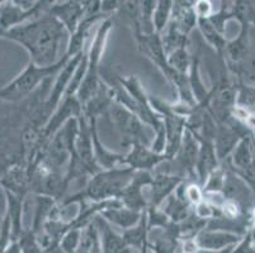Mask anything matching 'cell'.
Returning <instances> with one entry per match:
<instances>
[{"mask_svg":"<svg viewBox=\"0 0 255 253\" xmlns=\"http://www.w3.org/2000/svg\"><path fill=\"white\" fill-rule=\"evenodd\" d=\"M184 181V177L173 175L169 171L152 173V182L150 185L149 206L160 208Z\"/></svg>","mask_w":255,"mask_h":253,"instance_id":"8","label":"cell"},{"mask_svg":"<svg viewBox=\"0 0 255 253\" xmlns=\"http://www.w3.org/2000/svg\"><path fill=\"white\" fill-rule=\"evenodd\" d=\"M90 123V129H92V139H93V153H94V161L97 166L103 170H112L115 167L122 166L125 160L124 153H117L110 151L99 138L98 129H97V118H87Z\"/></svg>","mask_w":255,"mask_h":253,"instance_id":"11","label":"cell"},{"mask_svg":"<svg viewBox=\"0 0 255 253\" xmlns=\"http://www.w3.org/2000/svg\"><path fill=\"white\" fill-rule=\"evenodd\" d=\"M94 220L101 233L102 253H136L127 245L122 237V233L116 231L101 215H97Z\"/></svg>","mask_w":255,"mask_h":253,"instance_id":"13","label":"cell"},{"mask_svg":"<svg viewBox=\"0 0 255 253\" xmlns=\"http://www.w3.org/2000/svg\"><path fill=\"white\" fill-rule=\"evenodd\" d=\"M166 60H168V65L174 71L188 75L192 66L193 56L189 55L187 47H182L166 56Z\"/></svg>","mask_w":255,"mask_h":253,"instance_id":"24","label":"cell"},{"mask_svg":"<svg viewBox=\"0 0 255 253\" xmlns=\"http://www.w3.org/2000/svg\"><path fill=\"white\" fill-rule=\"evenodd\" d=\"M107 115L111 118V122L120 133L121 138L124 139L122 143L125 146L131 147L132 145H136V143H141V145L149 146V147L151 146L154 138L147 133L149 127L128 109L115 101Z\"/></svg>","mask_w":255,"mask_h":253,"instance_id":"5","label":"cell"},{"mask_svg":"<svg viewBox=\"0 0 255 253\" xmlns=\"http://www.w3.org/2000/svg\"><path fill=\"white\" fill-rule=\"evenodd\" d=\"M198 141L199 152L194 175H196L197 178V184L203 187V185L206 184V181L210 177L211 173L213 171H216L221 166V162H220L219 157H217L213 142H207V141H202V139H198Z\"/></svg>","mask_w":255,"mask_h":253,"instance_id":"12","label":"cell"},{"mask_svg":"<svg viewBox=\"0 0 255 253\" xmlns=\"http://www.w3.org/2000/svg\"><path fill=\"white\" fill-rule=\"evenodd\" d=\"M133 173L135 171L127 166H118L112 170L99 171L88 180L84 189L65 198L61 204L83 203V201L103 203V201L115 200L120 198L121 192L128 186Z\"/></svg>","mask_w":255,"mask_h":253,"instance_id":"2","label":"cell"},{"mask_svg":"<svg viewBox=\"0 0 255 253\" xmlns=\"http://www.w3.org/2000/svg\"><path fill=\"white\" fill-rule=\"evenodd\" d=\"M170 22L182 33L189 36L198 24V17L194 11V1H174Z\"/></svg>","mask_w":255,"mask_h":253,"instance_id":"16","label":"cell"},{"mask_svg":"<svg viewBox=\"0 0 255 253\" xmlns=\"http://www.w3.org/2000/svg\"><path fill=\"white\" fill-rule=\"evenodd\" d=\"M194 11L198 19H208L215 13L213 5L208 0H197L194 1Z\"/></svg>","mask_w":255,"mask_h":253,"instance_id":"28","label":"cell"},{"mask_svg":"<svg viewBox=\"0 0 255 253\" xmlns=\"http://www.w3.org/2000/svg\"><path fill=\"white\" fill-rule=\"evenodd\" d=\"M87 8L88 1H76V0L60 1V3L53 1L48 13L56 18L60 23H62L71 36L85 17Z\"/></svg>","mask_w":255,"mask_h":253,"instance_id":"9","label":"cell"},{"mask_svg":"<svg viewBox=\"0 0 255 253\" xmlns=\"http://www.w3.org/2000/svg\"><path fill=\"white\" fill-rule=\"evenodd\" d=\"M160 37H161V43H163L166 56L170 55L171 52H174L178 48L187 47L188 36L182 33L171 22L169 23L165 31L160 34Z\"/></svg>","mask_w":255,"mask_h":253,"instance_id":"22","label":"cell"},{"mask_svg":"<svg viewBox=\"0 0 255 253\" xmlns=\"http://www.w3.org/2000/svg\"><path fill=\"white\" fill-rule=\"evenodd\" d=\"M124 240L127 245L135 251L140 253L143 248L147 246V236H149V226H147V209L142 213L140 222L132 228L121 232Z\"/></svg>","mask_w":255,"mask_h":253,"instance_id":"18","label":"cell"},{"mask_svg":"<svg viewBox=\"0 0 255 253\" xmlns=\"http://www.w3.org/2000/svg\"><path fill=\"white\" fill-rule=\"evenodd\" d=\"M83 115V105L76 97V95L71 96H65L62 99L61 104L57 106L50 119L46 122L43 128L41 129V138L39 141L42 142V148L45 147L46 143L53 137V134L59 132L69 120L78 119Z\"/></svg>","mask_w":255,"mask_h":253,"instance_id":"6","label":"cell"},{"mask_svg":"<svg viewBox=\"0 0 255 253\" xmlns=\"http://www.w3.org/2000/svg\"><path fill=\"white\" fill-rule=\"evenodd\" d=\"M197 25H198L199 31L202 33L203 38L207 41L208 45L215 48V51L219 53L220 57H222L225 55V48H226L227 45L225 36H222L221 33H219L215 29L210 19H198V24Z\"/></svg>","mask_w":255,"mask_h":253,"instance_id":"21","label":"cell"},{"mask_svg":"<svg viewBox=\"0 0 255 253\" xmlns=\"http://www.w3.org/2000/svg\"><path fill=\"white\" fill-rule=\"evenodd\" d=\"M0 186H1V184H0ZM3 220L4 217H1V214H0V231H1V226H3Z\"/></svg>","mask_w":255,"mask_h":253,"instance_id":"31","label":"cell"},{"mask_svg":"<svg viewBox=\"0 0 255 253\" xmlns=\"http://www.w3.org/2000/svg\"><path fill=\"white\" fill-rule=\"evenodd\" d=\"M76 253H102V240L96 220L83 228L82 241Z\"/></svg>","mask_w":255,"mask_h":253,"instance_id":"20","label":"cell"},{"mask_svg":"<svg viewBox=\"0 0 255 253\" xmlns=\"http://www.w3.org/2000/svg\"><path fill=\"white\" fill-rule=\"evenodd\" d=\"M170 161L164 153H156L151 147L141 143H136L129 147L128 152L125 155L122 166H127L133 171H147L154 173V170L159 165Z\"/></svg>","mask_w":255,"mask_h":253,"instance_id":"7","label":"cell"},{"mask_svg":"<svg viewBox=\"0 0 255 253\" xmlns=\"http://www.w3.org/2000/svg\"><path fill=\"white\" fill-rule=\"evenodd\" d=\"M234 248H235V247H230V248H226V250H221V251H206V250H199L197 253H233Z\"/></svg>","mask_w":255,"mask_h":253,"instance_id":"30","label":"cell"},{"mask_svg":"<svg viewBox=\"0 0 255 253\" xmlns=\"http://www.w3.org/2000/svg\"><path fill=\"white\" fill-rule=\"evenodd\" d=\"M82 231L83 229L71 228L65 232L64 236L60 240V247L66 253H76L82 241Z\"/></svg>","mask_w":255,"mask_h":253,"instance_id":"26","label":"cell"},{"mask_svg":"<svg viewBox=\"0 0 255 253\" xmlns=\"http://www.w3.org/2000/svg\"><path fill=\"white\" fill-rule=\"evenodd\" d=\"M45 253H66V252L60 247V243H51L48 247L45 248Z\"/></svg>","mask_w":255,"mask_h":253,"instance_id":"29","label":"cell"},{"mask_svg":"<svg viewBox=\"0 0 255 253\" xmlns=\"http://www.w3.org/2000/svg\"><path fill=\"white\" fill-rule=\"evenodd\" d=\"M143 213V212H142ZM142 213H137L135 210L126 208L118 201L117 204L112 206H108L104 210L101 212V217L104 220L110 223L112 227H117L121 229V232L126 231V229L135 227L138 222H140Z\"/></svg>","mask_w":255,"mask_h":253,"instance_id":"14","label":"cell"},{"mask_svg":"<svg viewBox=\"0 0 255 253\" xmlns=\"http://www.w3.org/2000/svg\"><path fill=\"white\" fill-rule=\"evenodd\" d=\"M198 152H199V141L197 137L192 133L189 129L185 128L184 136H183L182 146L175 156V160L178 164L180 165L184 172L191 177H196L194 171H196V164L197 159H198Z\"/></svg>","mask_w":255,"mask_h":253,"instance_id":"15","label":"cell"},{"mask_svg":"<svg viewBox=\"0 0 255 253\" xmlns=\"http://www.w3.org/2000/svg\"><path fill=\"white\" fill-rule=\"evenodd\" d=\"M0 38L15 42L29 53V61L38 66H52L66 56L70 33L50 13L25 22L8 31Z\"/></svg>","mask_w":255,"mask_h":253,"instance_id":"1","label":"cell"},{"mask_svg":"<svg viewBox=\"0 0 255 253\" xmlns=\"http://www.w3.org/2000/svg\"><path fill=\"white\" fill-rule=\"evenodd\" d=\"M174 1L171 0H159L152 14V25L156 33L161 34L166 29L171 20Z\"/></svg>","mask_w":255,"mask_h":253,"instance_id":"23","label":"cell"},{"mask_svg":"<svg viewBox=\"0 0 255 253\" xmlns=\"http://www.w3.org/2000/svg\"><path fill=\"white\" fill-rule=\"evenodd\" d=\"M17 242L22 253H45V250L32 229H25Z\"/></svg>","mask_w":255,"mask_h":253,"instance_id":"25","label":"cell"},{"mask_svg":"<svg viewBox=\"0 0 255 253\" xmlns=\"http://www.w3.org/2000/svg\"><path fill=\"white\" fill-rule=\"evenodd\" d=\"M6 195V213L10 219L11 226V241L17 242L25 231L23 228V210H24V200L18 195L10 191H5Z\"/></svg>","mask_w":255,"mask_h":253,"instance_id":"17","label":"cell"},{"mask_svg":"<svg viewBox=\"0 0 255 253\" xmlns=\"http://www.w3.org/2000/svg\"><path fill=\"white\" fill-rule=\"evenodd\" d=\"M194 240L199 250L221 251L235 247L243 240V236L233 233V232L205 228L197 234Z\"/></svg>","mask_w":255,"mask_h":253,"instance_id":"10","label":"cell"},{"mask_svg":"<svg viewBox=\"0 0 255 253\" xmlns=\"http://www.w3.org/2000/svg\"><path fill=\"white\" fill-rule=\"evenodd\" d=\"M184 198L192 206H196L197 204L202 203L205 200V192L201 185L197 182H189L184 184Z\"/></svg>","mask_w":255,"mask_h":253,"instance_id":"27","label":"cell"},{"mask_svg":"<svg viewBox=\"0 0 255 253\" xmlns=\"http://www.w3.org/2000/svg\"><path fill=\"white\" fill-rule=\"evenodd\" d=\"M71 57L66 55L61 61L52 66H38L29 61L19 75L15 76L10 83L0 89V100L5 103H18L25 99L38 87L41 84L48 83L52 80L53 76H57L59 73L66 66Z\"/></svg>","mask_w":255,"mask_h":253,"instance_id":"3","label":"cell"},{"mask_svg":"<svg viewBox=\"0 0 255 253\" xmlns=\"http://www.w3.org/2000/svg\"><path fill=\"white\" fill-rule=\"evenodd\" d=\"M113 28L112 18H107L103 22L99 23L97 31L89 45L88 51V67L85 73L84 80L76 92V97L84 106L88 101L94 97L101 87V62L103 59V53L106 50L107 41L110 37L111 31Z\"/></svg>","mask_w":255,"mask_h":253,"instance_id":"4","label":"cell"},{"mask_svg":"<svg viewBox=\"0 0 255 253\" xmlns=\"http://www.w3.org/2000/svg\"><path fill=\"white\" fill-rule=\"evenodd\" d=\"M161 209L168 215L169 220L174 224H180V223H183L191 217L192 213H193V206L188 203L185 199L179 198L175 194H173L166 199L165 208Z\"/></svg>","mask_w":255,"mask_h":253,"instance_id":"19","label":"cell"}]
</instances>
